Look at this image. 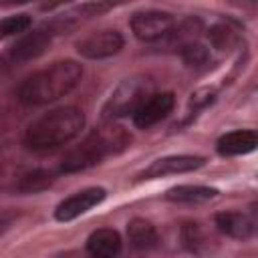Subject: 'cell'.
Listing matches in <instances>:
<instances>
[{"instance_id":"obj_1","label":"cell","mask_w":258,"mask_h":258,"mask_svg":"<svg viewBox=\"0 0 258 258\" xmlns=\"http://www.w3.org/2000/svg\"><path fill=\"white\" fill-rule=\"evenodd\" d=\"M83 67L75 60L54 62L34 75H30L18 87V99L24 105H46L69 95L81 81Z\"/></svg>"},{"instance_id":"obj_2","label":"cell","mask_w":258,"mask_h":258,"mask_svg":"<svg viewBox=\"0 0 258 258\" xmlns=\"http://www.w3.org/2000/svg\"><path fill=\"white\" fill-rule=\"evenodd\" d=\"M83 127L85 113L79 107H60L30 123L24 139L32 149H52L75 139Z\"/></svg>"},{"instance_id":"obj_3","label":"cell","mask_w":258,"mask_h":258,"mask_svg":"<svg viewBox=\"0 0 258 258\" xmlns=\"http://www.w3.org/2000/svg\"><path fill=\"white\" fill-rule=\"evenodd\" d=\"M129 143V135L121 127H103L89 133L77 147H73L60 163V171L75 173L101 163L107 155L121 151Z\"/></svg>"},{"instance_id":"obj_4","label":"cell","mask_w":258,"mask_h":258,"mask_svg":"<svg viewBox=\"0 0 258 258\" xmlns=\"http://www.w3.org/2000/svg\"><path fill=\"white\" fill-rule=\"evenodd\" d=\"M153 95V81L149 77H129L123 79L117 89L111 93L109 101L105 103V117H125V115H133L135 109L149 97Z\"/></svg>"},{"instance_id":"obj_5","label":"cell","mask_w":258,"mask_h":258,"mask_svg":"<svg viewBox=\"0 0 258 258\" xmlns=\"http://www.w3.org/2000/svg\"><path fill=\"white\" fill-rule=\"evenodd\" d=\"M175 20L163 10H141L131 16V30L143 42H155L173 32Z\"/></svg>"},{"instance_id":"obj_6","label":"cell","mask_w":258,"mask_h":258,"mask_svg":"<svg viewBox=\"0 0 258 258\" xmlns=\"http://www.w3.org/2000/svg\"><path fill=\"white\" fill-rule=\"evenodd\" d=\"M123 48V36L117 30H97L77 42V52L83 58L99 60L117 54Z\"/></svg>"},{"instance_id":"obj_7","label":"cell","mask_w":258,"mask_h":258,"mask_svg":"<svg viewBox=\"0 0 258 258\" xmlns=\"http://www.w3.org/2000/svg\"><path fill=\"white\" fill-rule=\"evenodd\" d=\"M105 196H107V191L103 187H87L83 191H77L56 206L54 218L58 222H71V220L79 218L81 214L89 212L91 208L99 206L105 200Z\"/></svg>"},{"instance_id":"obj_8","label":"cell","mask_w":258,"mask_h":258,"mask_svg":"<svg viewBox=\"0 0 258 258\" xmlns=\"http://www.w3.org/2000/svg\"><path fill=\"white\" fill-rule=\"evenodd\" d=\"M175 105L173 93H153L149 95L133 113V123L139 129H149L151 125L165 119Z\"/></svg>"},{"instance_id":"obj_9","label":"cell","mask_w":258,"mask_h":258,"mask_svg":"<svg viewBox=\"0 0 258 258\" xmlns=\"http://www.w3.org/2000/svg\"><path fill=\"white\" fill-rule=\"evenodd\" d=\"M54 36V28L52 26H40L28 34H24L12 48H10V56L18 62L24 60H32L36 56H40L52 42Z\"/></svg>"},{"instance_id":"obj_10","label":"cell","mask_w":258,"mask_h":258,"mask_svg":"<svg viewBox=\"0 0 258 258\" xmlns=\"http://www.w3.org/2000/svg\"><path fill=\"white\" fill-rule=\"evenodd\" d=\"M206 159L202 155H167L161 159H155L143 173L141 177L153 179V177H163V175H173V173H187L198 167H202Z\"/></svg>"},{"instance_id":"obj_11","label":"cell","mask_w":258,"mask_h":258,"mask_svg":"<svg viewBox=\"0 0 258 258\" xmlns=\"http://www.w3.org/2000/svg\"><path fill=\"white\" fill-rule=\"evenodd\" d=\"M258 145V135L252 129H238V131H230L226 135H222L216 143V149L220 155L224 157H232V155H246L250 151H254Z\"/></svg>"},{"instance_id":"obj_12","label":"cell","mask_w":258,"mask_h":258,"mask_svg":"<svg viewBox=\"0 0 258 258\" xmlns=\"http://www.w3.org/2000/svg\"><path fill=\"white\" fill-rule=\"evenodd\" d=\"M216 228L236 240H248L254 234L256 222L244 212H222L216 216Z\"/></svg>"},{"instance_id":"obj_13","label":"cell","mask_w":258,"mask_h":258,"mask_svg":"<svg viewBox=\"0 0 258 258\" xmlns=\"http://www.w3.org/2000/svg\"><path fill=\"white\" fill-rule=\"evenodd\" d=\"M91 258H115L121 252V236L113 228H99L87 238Z\"/></svg>"},{"instance_id":"obj_14","label":"cell","mask_w":258,"mask_h":258,"mask_svg":"<svg viewBox=\"0 0 258 258\" xmlns=\"http://www.w3.org/2000/svg\"><path fill=\"white\" fill-rule=\"evenodd\" d=\"M127 236H129L131 246L137 250H149V248L157 246V242H159L155 226L143 218H133L127 224Z\"/></svg>"},{"instance_id":"obj_15","label":"cell","mask_w":258,"mask_h":258,"mask_svg":"<svg viewBox=\"0 0 258 258\" xmlns=\"http://www.w3.org/2000/svg\"><path fill=\"white\" fill-rule=\"evenodd\" d=\"M216 196H218V189L208 185H175L165 191V200L175 204H202Z\"/></svg>"},{"instance_id":"obj_16","label":"cell","mask_w":258,"mask_h":258,"mask_svg":"<svg viewBox=\"0 0 258 258\" xmlns=\"http://www.w3.org/2000/svg\"><path fill=\"white\" fill-rule=\"evenodd\" d=\"M208 236L196 222H187L181 226V244L191 252V254H204L208 248Z\"/></svg>"},{"instance_id":"obj_17","label":"cell","mask_w":258,"mask_h":258,"mask_svg":"<svg viewBox=\"0 0 258 258\" xmlns=\"http://www.w3.org/2000/svg\"><path fill=\"white\" fill-rule=\"evenodd\" d=\"M52 173L46 171V169H32L28 173H24L18 181V191L22 194H36V191H42L46 189L50 183H52Z\"/></svg>"},{"instance_id":"obj_18","label":"cell","mask_w":258,"mask_h":258,"mask_svg":"<svg viewBox=\"0 0 258 258\" xmlns=\"http://www.w3.org/2000/svg\"><path fill=\"white\" fill-rule=\"evenodd\" d=\"M32 18L28 14H14V16H6L4 20H0V38H8L14 34H22L30 28Z\"/></svg>"},{"instance_id":"obj_19","label":"cell","mask_w":258,"mask_h":258,"mask_svg":"<svg viewBox=\"0 0 258 258\" xmlns=\"http://www.w3.org/2000/svg\"><path fill=\"white\" fill-rule=\"evenodd\" d=\"M181 58L191 64V67H200V64H206L210 60V52L204 44H198V42H189V44H183L181 50H179Z\"/></svg>"},{"instance_id":"obj_20","label":"cell","mask_w":258,"mask_h":258,"mask_svg":"<svg viewBox=\"0 0 258 258\" xmlns=\"http://www.w3.org/2000/svg\"><path fill=\"white\" fill-rule=\"evenodd\" d=\"M208 36H210V40H212V44L216 48H228L234 42V32L228 26H224V24L212 26L210 32H208Z\"/></svg>"},{"instance_id":"obj_21","label":"cell","mask_w":258,"mask_h":258,"mask_svg":"<svg viewBox=\"0 0 258 258\" xmlns=\"http://www.w3.org/2000/svg\"><path fill=\"white\" fill-rule=\"evenodd\" d=\"M111 6L109 4H101V2H91V4H83L79 10L83 12V14H87V16H99L101 12H105V10H109Z\"/></svg>"},{"instance_id":"obj_22","label":"cell","mask_w":258,"mask_h":258,"mask_svg":"<svg viewBox=\"0 0 258 258\" xmlns=\"http://www.w3.org/2000/svg\"><path fill=\"white\" fill-rule=\"evenodd\" d=\"M10 220H12V218H10L8 214H0V232L10 224Z\"/></svg>"}]
</instances>
